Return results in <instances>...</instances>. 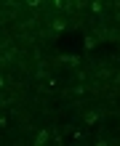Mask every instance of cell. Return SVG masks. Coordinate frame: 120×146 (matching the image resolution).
I'll return each mask as SVG.
<instances>
[{
    "label": "cell",
    "mask_w": 120,
    "mask_h": 146,
    "mask_svg": "<svg viewBox=\"0 0 120 146\" xmlns=\"http://www.w3.org/2000/svg\"><path fill=\"white\" fill-rule=\"evenodd\" d=\"M51 27H54V32H62V29H67V21H62V19H56L54 24H51Z\"/></svg>",
    "instance_id": "4"
},
{
    "label": "cell",
    "mask_w": 120,
    "mask_h": 146,
    "mask_svg": "<svg viewBox=\"0 0 120 146\" xmlns=\"http://www.w3.org/2000/svg\"><path fill=\"white\" fill-rule=\"evenodd\" d=\"M85 122H88V125H96L99 122V114H96V111H85Z\"/></svg>",
    "instance_id": "3"
},
{
    "label": "cell",
    "mask_w": 120,
    "mask_h": 146,
    "mask_svg": "<svg viewBox=\"0 0 120 146\" xmlns=\"http://www.w3.org/2000/svg\"><path fill=\"white\" fill-rule=\"evenodd\" d=\"M101 11H104V5H101V0H93V3H91V13H93V16H99Z\"/></svg>",
    "instance_id": "2"
},
{
    "label": "cell",
    "mask_w": 120,
    "mask_h": 146,
    "mask_svg": "<svg viewBox=\"0 0 120 146\" xmlns=\"http://www.w3.org/2000/svg\"><path fill=\"white\" fill-rule=\"evenodd\" d=\"M27 5H29V8H38V5H40V0H27Z\"/></svg>",
    "instance_id": "5"
},
{
    "label": "cell",
    "mask_w": 120,
    "mask_h": 146,
    "mask_svg": "<svg viewBox=\"0 0 120 146\" xmlns=\"http://www.w3.org/2000/svg\"><path fill=\"white\" fill-rule=\"evenodd\" d=\"M48 141H51V133H48V130H40V133H38V138L32 141V143H35V146H46Z\"/></svg>",
    "instance_id": "1"
},
{
    "label": "cell",
    "mask_w": 120,
    "mask_h": 146,
    "mask_svg": "<svg viewBox=\"0 0 120 146\" xmlns=\"http://www.w3.org/2000/svg\"><path fill=\"white\" fill-rule=\"evenodd\" d=\"M54 3H56V5H59V8H62V5H64V0H54Z\"/></svg>",
    "instance_id": "6"
},
{
    "label": "cell",
    "mask_w": 120,
    "mask_h": 146,
    "mask_svg": "<svg viewBox=\"0 0 120 146\" xmlns=\"http://www.w3.org/2000/svg\"><path fill=\"white\" fill-rule=\"evenodd\" d=\"M3 85H5V80H3V77H0V90H3Z\"/></svg>",
    "instance_id": "7"
}]
</instances>
